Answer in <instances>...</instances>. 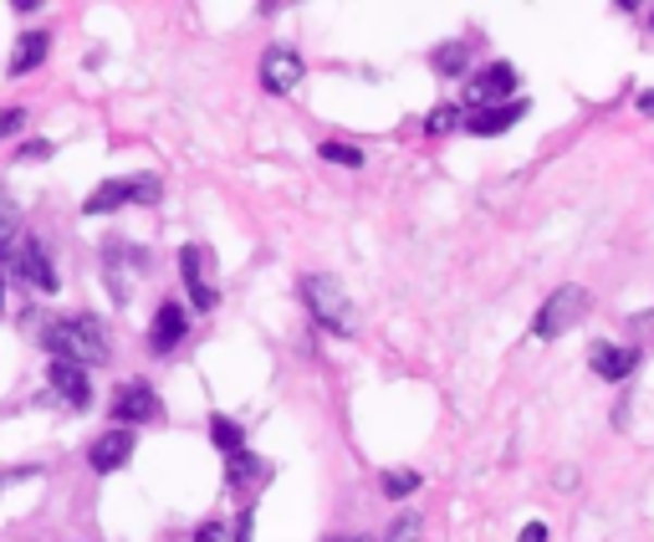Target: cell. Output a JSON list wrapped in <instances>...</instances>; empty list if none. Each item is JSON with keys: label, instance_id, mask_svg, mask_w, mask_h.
<instances>
[{"label": "cell", "instance_id": "1", "mask_svg": "<svg viewBox=\"0 0 654 542\" xmlns=\"http://www.w3.org/2000/svg\"><path fill=\"white\" fill-rule=\"evenodd\" d=\"M41 348L51 358H67L83 369H102L113 348H108V328L92 312H67V318H47L41 322Z\"/></svg>", "mask_w": 654, "mask_h": 542}, {"label": "cell", "instance_id": "2", "mask_svg": "<svg viewBox=\"0 0 654 542\" xmlns=\"http://www.w3.org/2000/svg\"><path fill=\"white\" fill-rule=\"evenodd\" d=\"M303 303H307V312L318 318V328H328L333 338H353L358 318H353V303H348V292H343L337 276H328V271H307L303 276Z\"/></svg>", "mask_w": 654, "mask_h": 542}, {"label": "cell", "instance_id": "3", "mask_svg": "<svg viewBox=\"0 0 654 542\" xmlns=\"http://www.w3.org/2000/svg\"><path fill=\"white\" fill-rule=\"evenodd\" d=\"M588 307H593V297H588L583 287H557L547 303L538 307V318H532V338H542V343H553V338H563V333H572L578 322L588 318Z\"/></svg>", "mask_w": 654, "mask_h": 542}, {"label": "cell", "instance_id": "4", "mask_svg": "<svg viewBox=\"0 0 654 542\" xmlns=\"http://www.w3.org/2000/svg\"><path fill=\"white\" fill-rule=\"evenodd\" d=\"M159 200V174H138V180H102L92 195H87L83 215H113L123 205H153Z\"/></svg>", "mask_w": 654, "mask_h": 542}, {"label": "cell", "instance_id": "5", "mask_svg": "<svg viewBox=\"0 0 654 542\" xmlns=\"http://www.w3.org/2000/svg\"><path fill=\"white\" fill-rule=\"evenodd\" d=\"M517 67L511 62H491V67L481 72H470V83H466V102H470V113H481V108H502V102H511V93H517Z\"/></svg>", "mask_w": 654, "mask_h": 542}, {"label": "cell", "instance_id": "6", "mask_svg": "<svg viewBox=\"0 0 654 542\" xmlns=\"http://www.w3.org/2000/svg\"><path fill=\"white\" fill-rule=\"evenodd\" d=\"M307 77V62L297 47H286V41H276V47L261 51V87H267L271 98H286L292 87Z\"/></svg>", "mask_w": 654, "mask_h": 542}, {"label": "cell", "instance_id": "7", "mask_svg": "<svg viewBox=\"0 0 654 542\" xmlns=\"http://www.w3.org/2000/svg\"><path fill=\"white\" fill-rule=\"evenodd\" d=\"M153 415H159V394H153L149 379H123V384H118V394H113L118 430H134V424L153 420Z\"/></svg>", "mask_w": 654, "mask_h": 542}, {"label": "cell", "instance_id": "8", "mask_svg": "<svg viewBox=\"0 0 654 542\" xmlns=\"http://www.w3.org/2000/svg\"><path fill=\"white\" fill-rule=\"evenodd\" d=\"M5 267L16 271V276L32 292H57V271H51V256H47V246H41V241H21L16 251L5 256Z\"/></svg>", "mask_w": 654, "mask_h": 542}, {"label": "cell", "instance_id": "9", "mask_svg": "<svg viewBox=\"0 0 654 542\" xmlns=\"http://www.w3.org/2000/svg\"><path fill=\"white\" fill-rule=\"evenodd\" d=\"M47 390L57 394L67 409H87V405H92V379H87L83 364H67V358H51Z\"/></svg>", "mask_w": 654, "mask_h": 542}, {"label": "cell", "instance_id": "10", "mask_svg": "<svg viewBox=\"0 0 654 542\" xmlns=\"http://www.w3.org/2000/svg\"><path fill=\"white\" fill-rule=\"evenodd\" d=\"M180 271H185L189 303L200 307V312H210V307L220 303L215 282H210V251H205V246H185V251H180Z\"/></svg>", "mask_w": 654, "mask_h": 542}, {"label": "cell", "instance_id": "11", "mask_svg": "<svg viewBox=\"0 0 654 542\" xmlns=\"http://www.w3.org/2000/svg\"><path fill=\"white\" fill-rule=\"evenodd\" d=\"M128 456H134V430H118V424L87 445V466L98 476H113L118 466H128Z\"/></svg>", "mask_w": 654, "mask_h": 542}, {"label": "cell", "instance_id": "12", "mask_svg": "<svg viewBox=\"0 0 654 542\" xmlns=\"http://www.w3.org/2000/svg\"><path fill=\"white\" fill-rule=\"evenodd\" d=\"M189 333V318H185V307L180 303H164L159 312H153V328H149V348L153 354H174L180 343H185Z\"/></svg>", "mask_w": 654, "mask_h": 542}, {"label": "cell", "instance_id": "13", "mask_svg": "<svg viewBox=\"0 0 654 542\" xmlns=\"http://www.w3.org/2000/svg\"><path fill=\"white\" fill-rule=\"evenodd\" d=\"M588 364H593V373H599V379L619 384V379H629V373L639 369V348H619V343H593Z\"/></svg>", "mask_w": 654, "mask_h": 542}, {"label": "cell", "instance_id": "14", "mask_svg": "<svg viewBox=\"0 0 654 542\" xmlns=\"http://www.w3.org/2000/svg\"><path fill=\"white\" fill-rule=\"evenodd\" d=\"M527 113V102H502V108H481V113H470L466 119V134H476V138H496V134H506L511 123Z\"/></svg>", "mask_w": 654, "mask_h": 542}, {"label": "cell", "instance_id": "15", "mask_svg": "<svg viewBox=\"0 0 654 542\" xmlns=\"http://www.w3.org/2000/svg\"><path fill=\"white\" fill-rule=\"evenodd\" d=\"M267 476H271V466L261 456H251V451H235V456L225 460V486H231V492H256Z\"/></svg>", "mask_w": 654, "mask_h": 542}, {"label": "cell", "instance_id": "16", "mask_svg": "<svg viewBox=\"0 0 654 542\" xmlns=\"http://www.w3.org/2000/svg\"><path fill=\"white\" fill-rule=\"evenodd\" d=\"M47 47H51V36H47V32H26V36H16V51H11V77H26V72L41 67V62H47Z\"/></svg>", "mask_w": 654, "mask_h": 542}, {"label": "cell", "instance_id": "17", "mask_svg": "<svg viewBox=\"0 0 654 542\" xmlns=\"http://www.w3.org/2000/svg\"><path fill=\"white\" fill-rule=\"evenodd\" d=\"M16 246H21V210H16V200L0 189V261L16 251Z\"/></svg>", "mask_w": 654, "mask_h": 542}, {"label": "cell", "instance_id": "18", "mask_svg": "<svg viewBox=\"0 0 654 542\" xmlns=\"http://www.w3.org/2000/svg\"><path fill=\"white\" fill-rule=\"evenodd\" d=\"M430 67H435L440 77H460V72L470 67V47H466V41H445V47H435Z\"/></svg>", "mask_w": 654, "mask_h": 542}, {"label": "cell", "instance_id": "19", "mask_svg": "<svg viewBox=\"0 0 654 542\" xmlns=\"http://www.w3.org/2000/svg\"><path fill=\"white\" fill-rule=\"evenodd\" d=\"M455 128H466V113H460L455 102H440V108H430V119H424V134H455Z\"/></svg>", "mask_w": 654, "mask_h": 542}, {"label": "cell", "instance_id": "20", "mask_svg": "<svg viewBox=\"0 0 654 542\" xmlns=\"http://www.w3.org/2000/svg\"><path fill=\"white\" fill-rule=\"evenodd\" d=\"M210 441H215L225 456H235V451H240V441H246V430H240L235 420H225V415H215V420H210Z\"/></svg>", "mask_w": 654, "mask_h": 542}, {"label": "cell", "instance_id": "21", "mask_svg": "<svg viewBox=\"0 0 654 542\" xmlns=\"http://www.w3.org/2000/svg\"><path fill=\"white\" fill-rule=\"evenodd\" d=\"M424 538V522L415 517V512H404V517H394V527L384 532V542H420Z\"/></svg>", "mask_w": 654, "mask_h": 542}, {"label": "cell", "instance_id": "22", "mask_svg": "<svg viewBox=\"0 0 654 542\" xmlns=\"http://www.w3.org/2000/svg\"><path fill=\"white\" fill-rule=\"evenodd\" d=\"M384 492L394 496V502H399V496H415V492H420V476H415V471H388L384 476Z\"/></svg>", "mask_w": 654, "mask_h": 542}, {"label": "cell", "instance_id": "23", "mask_svg": "<svg viewBox=\"0 0 654 542\" xmlns=\"http://www.w3.org/2000/svg\"><path fill=\"white\" fill-rule=\"evenodd\" d=\"M322 159H328V164H348V170H358V164H363V153L353 149V144H322Z\"/></svg>", "mask_w": 654, "mask_h": 542}, {"label": "cell", "instance_id": "24", "mask_svg": "<svg viewBox=\"0 0 654 542\" xmlns=\"http://www.w3.org/2000/svg\"><path fill=\"white\" fill-rule=\"evenodd\" d=\"M256 538V512L246 507L240 517H235V527H231V542H251Z\"/></svg>", "mask_w": 654, "mask_h": 542}, {"label": "cell", "instance_id": "25", "mask_svg": "<svg viewBox=\"0 0 654 542\" xmlns=\"http://www.w3.org/2000/svg\"><path fill=\"white\" fill-rule=\"evenodd\" d=\"M21 128H26V113H21V108H5V113H0V138H16Z\"/></svg>", "mask_w": 654, "mask_h": 542}, {"label": "cell", "instance_id": "26", "mask_svg": "<svg viewBox=\"0 0 654 542\" xmlns=\"http://www.w3.org/2000/svg\"><path fill=\"white\" fill-rule=\"evenodd\" d=\"M47 153H51L47 138H32V144H21V159H47Z\"/></svg>", "mask_w": 654, "mask_h": 542}, {"label": "cell", "instance_id": "27", "mask_svg": "<svg viewBox=\"0 0 654 542\" xmlns=\"http://www.w3.org/2000/svg\"><path fill=\"white\" fill-rule=\"evenodd\" d=\"M195 542H225V527H220V522H205L200 532H195Z\"/></svg>", "mask_w": 654, "mask_h": 542}, {"label": "cell", "instance_id": "28", "mask_svg": "<svg viewBox=\"0 0 654 542\" xmlns=\"http://www.w3.org/2000/svg\"><path fill=\"white\" fill-rule=\"evenodd\" d=\"M521 542H547V527H542V522H527V527H521Z\"/></svg>", "mask_w": 654, "mask_h": 542}, {"label": "cell", "instance_id": "29", "mask_svg": "<svg viewBox=\"0 0 654 542\" xmlns=\"http://www.w3.org/2000/svg\"><path fill=\"white\" fill-rule=\"evenodd\" d=\"M639 108H644V113H654V93H644V98H639Z\"/></svg>", "mask_w": 654, "mask_h": 542}, {"label": "cell", "instance_id": "30", "mask_svg": "<svg viewBox=\"0 0 654 542\" xmlns=\"http://www.w3.org/2000/svg\"><path fill=\"white\" fill-rule=\"evenodd\" d=\"M0 303H5V271H0Z\"/></svg>", "mask_w": 654, "mask_h": 542}, {"label": "cell", "instance_id": "31", "mask_svg": "<svg viewBox=\"0 0 654 542\" xmlns=\"http://www.w3.org/2000/svg\"><path fill=\"white\" fill-rule=\"evenodd\" d=\"M328 542H363V538H328Z\"/></svg>", "mask_w": 654, "mask_h": 542}]
</instances>
